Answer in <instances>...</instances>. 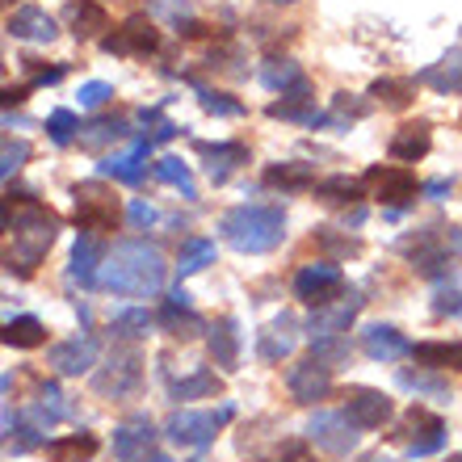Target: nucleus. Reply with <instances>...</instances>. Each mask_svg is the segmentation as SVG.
<instances>
[{
    "label": "nucleus",
    "mask_w": 462,
    "mask_h": 462,
    "mask_svg": "<svg viewBox=\"0 0 462 462\" xmlns=\"http://www.w3.org/2000/svg\"><path fill=\"white\" fill-rule=\"evenodd\" d=\"M416 85L433 88V93H441V97H454V93H462V51L454 47L450 55H441L433 68H425V72L416 76Z\"/></svg>",
    "instance_id": "obj_26"
},
{
    "label": "nucleus",
    "mask_w": 462,
    "mask_h": 462,
    "mask_svg": "<svg viewBox=\"0 0 462 462\" xmlns=\"http://www.w3.org/2000/svg\"><path fill=\"white\" fill-rule=\"evenodd\" d=\"M80 110H101L106 101L114 97V85H106V80H88V85H80Z\"/></svg>",
    "instance_id": "obj_46"
},
{
    "label": "nucleus",
    "mask_w": 462,
    "mask_h": 462,
    "mask_svg": "<svg viewBox=\"0 0 462 462\" xmlns=\"http://www.w3.org/2000/svg\"><path fill=\"white\" fill-rule=\"evenodd\" d=\"M307 441L332 458H349L357 450V425L349 420V412H316L307 420Z\"/></svg>",
    "instance_id": "obj_10"
},
{
    "label": "nucleus",
    "mask_w": 462,
    "mask_h": 462,
    "mask_svg": "<svg viewBox=\"0 0 462 462\" xmlns=\"http://www.w3.org/2000/svg\"><path fill=\"white\" fill-rule=\"evenodd\" d=\"M219 231L236 253L265 256L286 240V210L261 207V202H244V207H231L227 215H223Z\"/></svg>",
    "instance_id": "obj_2"
},
{
    "label": "nucleus",
    "mask_w": 462,
    "mask_h": 462,
    "mask_svg": "<svg viewBox=\"0 0 462 462\" xmlns=\"http://www.w3.org/2000/svg\"><path fill=\"white\" fill-rule=\"evenodd\" d=\"M93 454H97L93 433H68V438L47 441V462H88Z\"/></svg>",
    "instance_id": "obj_34"
},
{
    "label": "nucleus",
    "mask_w": 462,
    "mask_h": 462,
    "mask_svg": "<svg viewBox=\"0 0 462 462\" xmlns=\"http://www.w3.org/2000/svg\"><path fill=\"white\" fill-rule=\"evenodd\" d=\"M219 374L215 370H207V365H198L194 374H185V378H172L169 383V400H215L219 395Z\"/></svg>",
    "instance_id": "obj_31"
},
{
    "label": "nucleus",
    "mask_w": 462,
    "mask_h": 462,
    "mask_svg": "<svg viewBox=\"0 0 462 462\" xmlns=\"http://www.w3.org/2000/svg\"><path fill=\"white\" fill-rule=\"evenodd\" d=\"M412 362L420 370H462V341H420L412 345Z\"/></svg>",
    "instance_id": "obj_30"
},
{
    "label": "nucleus",
    "mask_w": 462,
    "mask_h": 462,
    "mask_svg": "<svg viewBox=\"0 0 462 462\" xmlns=\"http://www.w3.org/2000/svg\"><path fill=\"white\" fill-rule=\"evenodd\" d=\"M152 324H156L152 311H143V307H122L118 316L110 319V332L114 337H122V341H143Z\"/></svg>",
    "instance_id": "obj_38"
},
{
    "label": "nucleus",
    "mask_w": 462,
    "mask_h": 462,
    "mask_svg": "<svg viewBox=\"0 0 462 462\" xmlns=\"http://www.w3.org/2000/svg\"><path fill=\"white\" fill-rule=\"evenodd\" d=\"M47 134L55 147H72L76 139H80V118H76L72 110H55L47 118Z\"/></svg>",
    "instance_id": "obj_42"
},
{
    "label": "nucleus",
    "mask_w": 462,
    "mask_h": 462,
    "mask_svg": "<svg viewBox=\"0 0 462 462\" xmlns=\"http://www.w3.org/2000/svg\"><path fill=\"white\" fill-rule=\"evenodd\" d=\"M345 412H349V420L357 429H383L391 420V400L383 395V391H374V387H353L349 395H345Z\"/></svg>",
    "instance_id": "obj_20"
},
{
    "label": "nucleus",
    "mask_w": 462,
    "mask_h": 462,
    "mask_svg": "<svg viewBox=\"0 0 462 462\" xmlns=\"http://www.w3.org/2000/svg\"><path fill=\"white\" fill-rule=\"evenodd\" d=\"M391 438L408 441V458H429V454H438L441 446H446V420L425 412V408H412V412L395 425Z\"/></svg>",
    "instance_id": "obj_11"
},
{
    "label": "nucleus",
    "mask_w": 462,
    "mask_h": 462,
    "mask_svg": "<svg viewBox=\"0 0 462 462\" xmlns=\"http://www.w3.org/2000/svg\"><path fill=\"white\" fill-rule=\"evenodd\" d=\"M269 5H294V0H269Z\"/></svg>",
    "instance_id": "obj_55"
},
{
    "label": "nucleus",
    "mask_w": 462,
    "mask_h": 462,
    "mask_svg": "<svg viewBox=\"0 0 462 462\" xmlns=\"http://www.w3.org/2000/svg\"><path fill=\"white\" fill-rule=\"evenodd\" d=\"M362 462H395V458H383V454H365Z\"/></svg>",
    "instance_id": "obj_53"
},
{
    "label": "nucleus",
    "mask_w": 462,
    "mask_h": 462,
    "mask_svg": "<svg viewBox=\"0 0 462 462\" xmlns=\"http://www.w3.org/2000/svg\"><path fill=\"white\" fill-rule=\"evenodd\" d=\"M101 47L110 51V55H118V60H147V55H156L160 34H156V25H152V17L139 13V17H126L114 34L101 38Z\"/></svg>",
    "instance_id": "obj_12"
},
{
    "label": "nucleus",
    "mask_w": 462,
    "mask_h": 462,
    "mask_svg": "<svg viewBox=\"0 0 462 462\" xmlns=\"http://www.w3.org/2000/svg\"><path fill=\"white\" fill-rule=\"evenodd\" d=\"M362 189L370 198H378L383 207H387V215H400L408 202L416 198V177L403 164H370L365 169V177H362Z\"/></svg>",
    "instance_id": "obj_7"
},
{
    "label": "nucleus",
    "mask_w": 462,
    "mask_h": 462,
    "mask_svg": "<svg viewBox=\"0 0 462 462\" xmlns=\"http://www.w3.org/2000/svg\"><path fill=\"white\" fill-rule=\"evenodd\" d=\"M25 160H30V143H25V139H5V152H0V172H5V181H9L13 172L22 169Z\"/></svg>",
    "instance_id": "obj_44"
},
{
    "label": "nucleus",
    "mask_w": 462,
    "mask_h": 462,
    "mask_svg": "<svg viewBox=\"0 0 462 462\" xmlns=\"http://www.w3.org/2000/svg\"><path fill=\"white\" fill-rule=\"evenodd\" d=\"M139 118L156 126V131H152V139H156V143H164V139H172V134H177V126L164 118V110H160V106H152V110H139Z\"/></svg>",
    "instance_id": "obj_49"
},
{
    "label": "nucleus",
    "mask_w": 462,
    "mask_h": 462,
    "mask_svg": "<svg viewBox=\"0 0 462 462\" xmlns=\"http://www.w3.org/2000/svg\"><path fill=\"white\" fill-rule=\"evenodd\" d=\"M433 316L438 319H462V286H441L433 294Z\"/></svg>",
    "instance_id": "obj_43"
},
{
    "label": "nucleus",
    "mask_w": 462,
    "mask_h": 462,
    "mask_svg": "<svg viewBox=\"0 0 462 462\" xmlns=\"http://www.w3.org/2000/svg\"><path fill=\"white\" fill-rule=\"evenodd\" d=\"M152 172H156V181L177 185V189H181L185 198H198L194 177H189V164H185L181 156H164V160H156V164H152Z\"/></svg>",
    "instance_id": "obj_40"
},
{
    "label": "nucleus",
    "mask_w": 462,
    "mask_h": 462,
    "mask_svg": "<svg viewBox=\"0 0 462 462\" xmlns=\"http://www.w3.org/2000/svg\"><path fill=\"white\" fill-rule=\"evenodd\" d=\"M38 400H42V408H47L55 420H68V416H72V408H68V395L60 391V383H42Z\"/></svg>",
    "instance_id": "obj_45"
},
{
    "label": "nucleus",
    "mask_w": 462,
    "mask_h": 462,
    "mask_svg": "<svg viewBox=\"0 0 462 462\" xmlns=\"http://www.w3.org/2000/svg\"><path fill=\"white\" fill-rule=\"evenodd\" d=\"M97 261H106V256H101V240H97V236H88V231H80V236H76V244H72L68 273H72L85 291H93V286H97V273H101Z\"/></svg>",
    "instance_id": "obj_25"
},
{
    "label": "nucleus",
    "mask_w": 462,
    "mask_h": 462,
    "mask_svg": "<svg viewBox=\"0 0 462 462\" xmlns=\"http://www.w3.org/2000/svg\"><path fill=\"white\" fill-rule=\"evenodd\" d=\"M47 341V324L34 316H13L5 319V345L9 349H38Z\"/></svg>",
    "instance_id": "obj_36"
},
{
    "label": "nucleus",
    "mask_w": 462,
    "mask_h": 462,
    "mask_svg": "<svg viewBox=\"0 0 462 462\" xmlns=\"http://www.w3.org/2000/svg\"><path fill=\"white\" fill-rule=\"evenodd\" d=\"M370 97L383 101L387 110H408L416 97V80H408V76H383V80L370 85Z\"/></svg>",
    "instance_id": "obj_35"
},
{
    "label": "nucleus",
    "mask_w": 462,
    "mask_h": 462,
    "mask_svg": "<svg viewBox=\"0 0 462 462\" xmlns=\"http://www.w3.org/2000/svg\"><path fill=\"white\" fill-rule=\"evenodd\" d=\"M362 291H345L337 303H328V307H316L311 311V319H307V332H311V341H319V337H345L349 332V324L357 319V311H362Z\"/></svg>",
    "instance_id": "obj_15"
},
{
    "label": "nucleus",
    "mask_w": 462,
    "mask_h": 462,
    "mask_svg": "<svg viewBox=\"0 0 462 462\" xmlns=\"http://www.w3.org/2000/svg\"><path fill=\"white\" fill-rule=\"evenodd\" d=\"M194 462H202V458H194Z\"/></svg>",
    "instance_id": "obj_57"
},
{
    "label": "nucleus",
    "mask_w": 462,
    "mask_h": 462,
    "mask_svg": "<svg viewBox=\"0 0 462 462\" xmlns=\"http://www.w3.org/2000/svg\"><path fill=\"white\" fill-rule=\"evenodd\" d=\"M446 227H425L416 236H403L400 240V253L412 261V269L420 278H450L454 269V253H450V240L462 244V231L450 227V236H441Z\"/></svg>",
    "instance_id": "obj_4"
},
{
    "label": "nucleus",
    "mask_w": 462,
    "mask_h": 462,
    "mask_svg": "<svg viewBox=\"0 0 462 462\" xmlns=\"http://www.w3.org/2000/svg\"><path fill=\"white\" fill-rule=\"evenodd\" d=\"M118 139H131V122L126 118H88L80 122V147H106V143H118Z\"/></svg>",
    "instance_id": "obj_33"
},
{
    "label": "nucleus",
    "mask_w": 462,
    "mask_h": 462,
    "mask_svg": "<svg viewBox=\"0 0 462 462\" xmlns=\"http://www.w3.org/2000/svg\"><path fill=\"white\" fill-rule=\"evenodd\" d=\"M207 345H210L215 365H223V370H236V365H240V324H236L231 316H223V319L210 324Z\"/></svg>",
    "instance_id": "obj_27"
},
{
    "label": "nucleus",
    "mask_w": 462,
    "mask_h": 462,
    "mask_svg": "<svg viewBox=\"0 0 462 462\" xmlns=\"http://www.w3.org/2000/svg\"><path fill=\"white\" fill-rule=\"evenodd\" d=\"M72 198H76V227L88 231V236L114 231V223H118V198L106 189V181H80L72 189Z\"/></svg>",
    "instance_id": "obj_8"
},
{
    "label": "nucleus",
    "mask_w": 462,
    "mask_h": 462,
    "mask_svg": "<svg viewBox=\"0 0 462 462\" xmlns=\"http://www.w3.org/2000/svg\"><path fill=\"white\" fill-rule=\"evenodd\" d=\"M316 198L319 202H328V207H349V202L362 198V185L353 181V177H345V172H337V177L316 181Z\"/></svg>",
    "instance_id": "obj_39"
},
{
    "label": "nucleus",
    "mask_w": 462,
    "mask_h": 462,
    "mask_svg": "<svg viewBox=\"0 0 462 462\" xmlns=\"http://www.w3.org/2000/svg\"><path fill=\"white\" fill-rule=\"evenodd\" d=\"M143 383V357L134 345H114L106 362L93 370V391L101 400H131Z\"/></svg>",
    "instance_id": "obj_5"
},
{
    "label": "nucleus",
    "mask_w": 462,
    "mask_h": 462,
    "mask_svg": "<svg viewBox=\"0 0 462 462\" xmlns=\"http://www.w3.org/2000/svg\"><path fill=\"white\" fill-rule=\"evenodd\" d=\"M126 215H131V223L139 231L143 227H152V223H156V207H152V202H143V198H134L131 202V210H126Z\"/></svg>",
    "instance_id": "obj_51"
},
{
    "label": "nucleus",
    "mask_w": 462,
    "mask_h": 462,
    "mask_svg": "<svg viewBox=\"0 0 462 462\" xmlns=\"http://www.w3.org/2000/svg\"><path fill=\"white\" fill-rule=\"evenodd\" d=\"M341 294H345V273L332 261H311V265H303L294 273V299L307 303L311 311L337 303Z\"/></svg>",
    "instance_id": "obj_9"
},
{
    "label": "nucleus",
    "mask_w": 462,
    "mask_h": 462,
    "mask_svg": "<svg viewBox=\"0 0 462 462\" xmlns=\"http://www.w3.org/2000/svg\"><path fill=\"white\" fill-rule=\"evenodd\" d=\"M395 383H400L408 395H416V400L450 403V383H446V378H438V370H400V374H395Z\"/></svg>",
    "instance_id": "obj_32"
},
{
    "label": "nucleus",
    "mask_w": 462,
    "mask_h": 462,
    "mask_svg": "<svg viewBox=\"0 0 462 462\" xmlns=\"http://www.w3.org/2000/svg\"><path fill=\"white\" fill-rule=\"evenodd\" d=\"M13 38H25V42H51V38L60 34L55 30V17L47 9H38V5H22L17 13H9V22H5Z\"/></svg>",
    "instance_id": "obj_23"
},
{
    "label": "nucleus",
    "mask_w": 462,
    "mask_h": 462,
    "mask_svg": "<svg viewBox=\"0 0 462 462\" xmlns=\"http://www.w3.org/2000/svg\"><path fill=\"white\" fill-rule=\"evenodd\" d=\"M286 391H291L294 403H319L332 391V365L319 362L316 353L303 357V362H294L286 370Z\"/></svg>",
    "instance_id": "obj_13"
},
{
    "label": "nucleus",
    "mask_w": 462,
    "mask_h": 462,
    "mask_svg": "<svg viewBox=\"0 0 462 462\" xmlns=\"http://www.w3.org/2000/svg\"><path fill=\"white\" fill-rule=\"evenodd\" d=\"M265 189H282V194H303V189H316V172L311 164H269L265 177H261Z\"/></svg>",
    "instance_id": "obj_29"
},
{
    "label": "nucleus",
    "mask_w": 462,
    "mask_h": 462,
    "mask_svg": "<svg viewBox=\"0 0 462 462\" xmlns=\"http://www.w3.org/2000/svg\"><path fill=\"white\" fill-rule=\"evenodd\" d=\"M294 345H299V324H294V316H278L256 337V357L273 365V362H282V357H291Z\"/></svg>",
    "instance_id": "obj_21"
},
{
    "label": "nucleus",
    "mask_w": 462,
    "mask_h": 462,
    "mask_svg": "<svg viewBox=\"0 0 462 462\" xmlns=\"http://www.w3.org/2000/svg\"><path fill=\"white\" fill-rule=\"evenodd\" d=\"M425 194L433 198V202H441V198L450 194V181H446V177H438V181H429V185H425Z\"/></svg>",
    "instance_id": "obj_52"
},
{
    "label": "nucleus",
    "mask_w": 462,
    "mask_h": 462,
    "mask_svg": "<svg viewBox=\"0 0 462 462\" xmlns=\"http://www.w3.org/2000/svg\"><path fill=\"white\" fill-rule=\"evenodd\" d=\"M13 244H9V269H17L22 278H30L38 269V261L47 256V248L55 244V231H60V219L51 215L42 202L34 198H22V210L13 215L9 223Z\"/></svg>",
    "instance_id": "obj_3"
},
{
    "label": "nucleus",
    "mask_w": 462,
    "mask_h": 462,
    "mask_svg": "<svg viewBox=\"0 0 462 462\" xmlns=\"http://www.w3.org/2000/svg\"><path fill=\"white\" fill-rule=\"evenodd\" d=\"M429 147H433V131H429V122H403L400 131L391 134V160H400V164H416V160L429 156Z\"/></svg>",
    "instance_id": "obj_22"
},
{
    "label": "nucleus",
    "mask_w": 462,
    "mask_h": 462,
    "mask_svg": "<svg viewBox=\"0 0 462 462\" xmlns=\"http://www.w3.org/2000/svg\"><path fill=\"white\" fill-rule=\"evenodd\" d=\"M164 282H169V265H164L160 248H152L143 240L114 244L97 273L101 291L118 294V299H152V294L164 291Z\"/></svg>",
    "instance_id": "obj_1"
},
{
    "label": "nucleus",
    "mask_w": 462,
    "mask_h": 462,
    "mask_svg": "<svg viewBox=\"0 0 462 462\" xmlns=\"http://www.w3.org/2000/svg\"><path fill=\"white\" fill-rule=\"evenodd\" d=\"M63 22L72 25L76 38H93L101 30H110V13L101 9L97 0H68L63 5Z\"/></svg>",
    "instance_id": "obj_28"
},
{
    "label": "nucleus",
    "mask_w": 462,
    "mask_h": 462,
    "mask_svg": "<svg viewBox=\"0 0 462 462\" xmlns=\"http://www.w3.org/2000/svg\"><path fill=\"white\" fill-rule=\"evenodd\" d=\"M316 357H319V362H328V365L345 362V357H349V337H319V341H316Z\"/></svg>",
    "instance_id": "obj_47"
},
{
    "label": "nucleus",
    "mask_w": 462,
    "mask_h": 462,
    "mask_svg": "<svg viewBox=\"0 0 462 462\" xmlns=\"http://www.w3.org/2000/svg\"><path fill=\"white\" fill-rule=\"evenodd\" d=\"M215 240H207V236H189V240L181 244V256H177V278H189V273H198V269L215 265Z\"/></svg>",
    "instance_id": "obj_37"
},
{
    "label": "nucleus",
    "mask_w": 462,
    "mask_h": 462,
    "mask_svg": "<svg viewBox=\"0 0 462 462\" xmlns=\"http://www.w3.org/2000/svg\"><path fill=\"white\" fill-rule=\"evenodd\" d=\"M156 328L169 332V337H177V341H189V337H198V332L207 328V319H202L194 307H189V294H185L181 282H177V286L169 291V299L160 303Z\"/></svg>",
    "instance_id": "obj_14"
},
{
    "label": "nucleus",
    "mask_w": 462,
    "mask_h": 462,
    "mask_svg": "<svg viewBox=\"0 0 462 462\" xmlns=\"http://www.w3.org/2000/svg\"><path fill=\"white\" fill-rule=\"evenodd\" d=\"M47 362L55 365V374L63 378H76V374H88L93 365H97V337H68V341L51 345Z\"/></svg>",
    "instance_id": "obj_17"
},
{
    "label": "nucleus",
    "mask_w": 462,
    "mask_h": 462,
    "mask_svg": "<svg viewBox=\"0 0 462 462\" xmlns=\"http://www.w3.org/2000/svg\"><path fill=\"white\" fill-rule=\"evenodd\" d=\"M231 403H223L219 412H198V408H185V412H172L164 420V438L177 441V446H189V450H207L210 441L219 438V429L231 420Z\"/></svg>",
    "instance_id": "obj_6"
},
{
    "label": "nucleus",
    "mask_w": 462,
    "mask_h": 462,
    "mask_svg": "<svg viewBox=\"0 0 462 462\" xmlns=\"http://www.w3.org/2000/svg\"><path fill=\"white\" fill-rule=\"evenodd\" d=\"M147 462H172V458H164V454H156V458H147Z\"/></svg>",
    "instance_id": "obj_54"
},
{
    "label": "nucleus",
    "mask_w": 462,
    "mask_h": 462,
    "mask_svg": "<svg viewBox=\"0 0 462 462\" xmlns=\"http://www.w3.org/2000/svg\"><path fill=\"white\" fill-rule=\"evenodd\" d=\"M22 63H25V72H30V88L34 85H60L63 72H68L63 63H55V68H34V60H22Z\"/></svg>",
    "instance_id": "obj_50"
},
{
    "label": "nucleus",
    "mask_w": 462,
    "mask_h": 462,
    "mask_svg": "<svg viewBox=\"0 0 462 462\" xmlns=\"http://www.w3.org/2000/svg\"><path fill=\"white\" fill-rule=\"evenodd\" d=\"M114 458L118 462H147L152 446H156V425H152V416H126L122 425H114Z\"/></svg>",
    "instance_id": "obj_16"
},
{
    "label": "nucleus",
    "mask_w": 462,
    "mask_h": 462,
    "mask_svg": "<svg viewBox=\"0 0 462 462\" xmlns=\"http://www.w3.org/2000/svg\"><path fill=\"white\" fill-rule=\"evenodd\" d=\"M316 244H324V248H332V253H337V256H353V253H357V248H362V244H357V240H349V236H345V240H341V236H332V227H316Z\"/></svg>",
    "instance_id": "obj_48"
},
{
    "label": "nucleus",
    "mask_w": 462,
    "mask_h": 462,
    "mask_svg": "<svg viewBox=\"0 0 462 462\" xmlns=\"http://www.w3.org/2000/svg\"><path fill=\"white\" fill-rule=\"evenodd\" d=\"M198 156L207 160V177L210 185H227L231 172L240 169V164H248V143H240V139H219V143H207V139H198Z\"/></svg>",
    "instance_id": "obj_18"
},
{
    "label": "nucleus",
    "mask_w": 462,
    "mask_h": 462,
    "mask_svg": "<svg viewBox=\"0 0 462 462\" xmlns=\"http://www.w3.org/2000/svg\"><path fill=\"white\" fill-rule=\"evenodd\" d=\"M198 93V106L207 114H215V118H240L244 106L236 97H227V93H219V88H210V85H194Z\"/></svg>",
    "instance_id": "obj_41"
},
{
    "label": "nucleus",
    "mask_w": 462,
    "mask_h": 462,
    "mask_svg": "<svg viewBox=\"0 0 462 462\" xmlns=\"http://www.w3.org/2000/svg\"><path fill=\"white\" fill-rule=\"evenodd\" d=\"M446 462H462V454H454V458H446Z\"/></svg>",
    "instance_id": "obj_56"
},
{
    "label": "nucleus",
    "mask_w": 462,
    "mask_h": 462,
    "mask_svg": "<svg viewBox=\"0 0 462 462\" xmlns=\"http://www.w3.org/2000/svg\"><path fill=\"white\" fill-rule=\"evenodd\" d=\"M152 143H156V139H139L131 152L106 156L97 164V177H114V181H122V185H139L143 181V160H147V152H152Z\"/></svg>",
    "instance_id": "obj_24"
},
{
    "label": "nucleus",
    "mask_w": 462,
    "mask_h": 462,
    "mask_svg": "<svg viewBox=\"0 0 462 462\" xmlns=\"http://www.w3.org/2000/svg\"><path fill=\"white\" fill-rule=\"evenodd\" d=\"M362 353L370 362H400V357H412V345L403 337L400 328H391V324H365L362 328Z\"/></svg>",
    "instance_id": "obj_19"
}]
</instances>
